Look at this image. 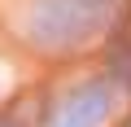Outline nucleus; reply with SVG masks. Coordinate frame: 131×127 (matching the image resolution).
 <instances>
[{
    "label": "nucleus",
    "mask_w": 131,
    "mask_h": 127,
    "mask_svg": "<svg viewBox=\"0 0 131 127\" xmlns=\"http://www.w3.org/2000/svg\"><path fill=\"white\" fill-rule=\"evenodd\" d=\"M105 18V0H39V26L48 31V40L66 44L79 40L88 31H96V22Z\"/></svg>",
    "instance_id": "1"
},
{
    "label": "nucleus",
    "mask_w": 131,
    "mask_h": 127,
    "mask_svg": "<svg viewBox=\"0 0 131 127\" xmlns=\"http://www.w3.org/2000/svg\"><path fill=\"white\" fill-rule=\"evenodd\" d=\"M109 83H83L74 92H66L48 118V127H101L109 114Z\"/></svg>",
    "instance_id": "2"
}]
</instances>
